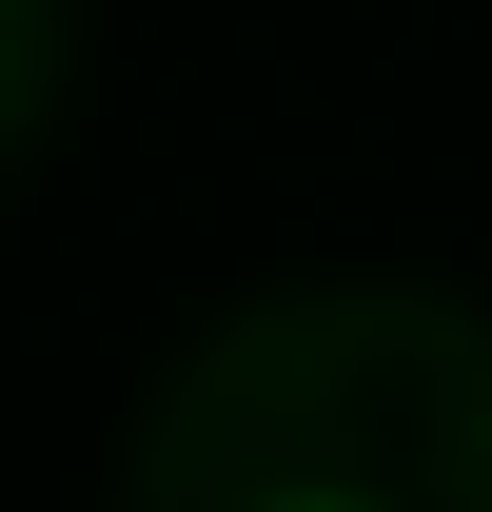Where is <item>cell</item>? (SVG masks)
I'll use <instances>...</instances> for the list:
<instances>
[{
    "instance_id": "obj_1",
    "label": "cell",
    "mask_w": 492,
    "mask_h": 512,
    "mask_svg": "<svg viewBox=\"0 0 492 512\" xmlns=\"http://www.w3.org/2000/svg\"><path fill=\"white\" fill-rule=\"evenodd\" d=\"M276 512H374V493H276Z\"/></svg>"
}]
</instances>
